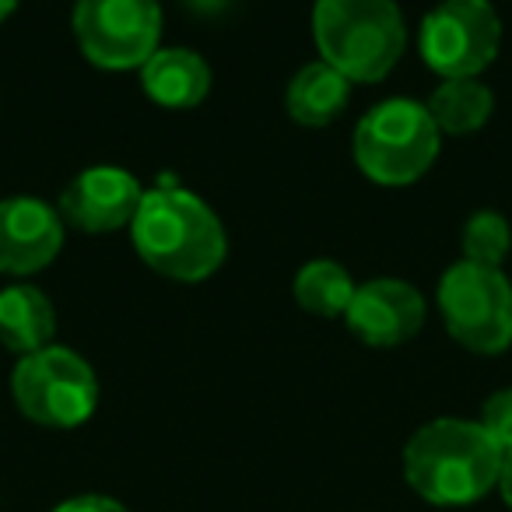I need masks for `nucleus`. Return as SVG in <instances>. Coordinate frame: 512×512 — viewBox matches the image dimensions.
I'll return each instance as SVG.
<instances>
[{"label":"nucleus","mask_w":512,"mask_h":512,"mask_svg":"<svg viewBox=\"0 0 512 512\" xmlns=\"http://www.w3.org/2000/svg\"><path fill=\"white\" fill-rule=\"evenodd\" d=\"M130 235L137 256L151 271L183 285L207 281L228 256V235L218 214L197 193L179 186L144 190Z\"/></svg>","instance_id":"f257e3e1"},{"label":"nucleus","mask_w":512,"mask_h":512,"mask_svg":"<svg viewBox=\"0 0 512 512\" xmlns=\"http://www.w3.org/2000/svg\"><path fill=\"white\" fill-rule=\"evenodd\" d=\"M502 456L481 421L435 418L407 439L404 477L432 505H470L495 491Z\"/></svg>","instance_id":"f03ea898"},{"label":"nucleus","mask_w":512,"mask_h":512,"mask_svg":"<svg viewBox=\"0 0 512 512\" xmlns=\"http://www.w3.org/2000/svg\"><path fill=\"white\" fill-rule=\"evenodd\" d=\"M313 39L351 85H376L404 57L407 25L397 0H316Z\"/></svg>","instance_id":"7ed1b4c3"},{"label":"nucleus","mask_w":512,"mask_h":512,"mask_svg":"<svg viewBox=\"0 0 512 512\" xmlns=\"http://www.w3.org/2000/svg\"><path fill=\"white\" fill-rule=\"evenodd\" d=\"M442 134L425 102L386 99L372 106L355 127V165L379 186H411L439 158Z\"/></svg>","instance_id":"20e7f679"},{"label":"nucleus","mask_w":512,"mask_h":512,"mask_svg":"<svg viewBox=\"0 0 512 512\" xmlns=\"http://www.w3.org/2000/svg\"><path fill=\"white\" fill-rule=\"evenodd\" d=\"M15 404L32 425L78 428L99 407V376L78 351L50 344L43 351L22 355L11 372Z\"/></svg>","instance_id":"39448f33"},{"label":"nucleus","mask_w":512,"mask_h":512,"mask_svg":"<svg viewBox=\"0 0 512 512\" xmlns=\"http://www.w3.org/2000/svg\"><path fill=\"white\" fill-rule=\"evenodd\" d=\"M442 323L449 337L474 355H502L512 348V278L502 267L460 260L439 281Z\"/></svg>","instance_id":"423d86ee"},{"label":"nucleus","mask_w":512,"mask_h":512,"mask_svg":"<svg viewBox=\"0 0 512 512\" xmlns=\"http://www.w3.org/2000/svg\"><path fill=\"white\" fill-rule=\"evenodd\" d=\"M418 46L442 81L481 78L502 46V18L491 0H442L421 22Z\"/></svg>","instance_id":"0eeeda50"},{"label":"nucleus","mask_w":512,"mask_h":512,"mask_svg":"<svg viewBox=\"0 0 512 512\" xmlns=\"http://www.w3.org/2000/svg\"><path fill=\"white\" fill-rule=\"evenodd\" d=\"M74 39L102 71H141L162 39L158 0H74Z\"/></svg>","instance_id":"6e6552de"},{"label":"nucleus","mask_w":512,"mask_h":512,"mask_svg":"<svg viewBox=\"0 0 512 512\" xmlns=\"http://www.w3.org/2000/svg\"><path fill=\"white\" fill-rule=\"evenodd\" d=\"M144 200V190L134 172L120 165H92L78 172L60 193V218L64 225L88 235H106L116 228H130L137 207Z\"/></svg>","instance_id":"1a4fd4ad"},{"label":"nucleus","mask_w":512,"mask_h":512,"mask_svg":"<svg viewBox=\"0 0 512 512\" xmlns=\"http://www.w3.org/2000/svg\"><path fill=\"white\" fill-rule=\"evenodd\" d=\"M348 330L369 348H397L425 327V295L400 278H376L355 288L348 313Z\"/></svg>","instance_id":"9d476101"},{"label":"nucleus","mask_w":512,"mask_h":512,"mask_svg":"<svg viewBox=\"0 0 512 512\" xmlns=\"http://www.w3.org/2000/svg\"><path fill=\"white\" fill-rule=\"evenodd\" d=\"M64 218L39 197L0 200V274L29 278L50 267L64 249Z\"/></svg>","instance_id":"9b49d317"},{"label":"nucleus","mask_w":512,"mask_h":512,"mask_svg":"<svg viewBox=\"0 0 512 512\" xmlns=\"http://www.w3.org/2000/svg\"><path fill=\"white\" fill-rule=\"evenodd\" d=\"M141 88L162 109H193L211 92V67L186 46H158L141 67Z\"/></svg>","instance_id":"f8f14e48"},{"label":"nucleus","mask_w":512,"mask_h":512,"mask_svg":"<svg viewBox=\"0 0 512 512\" xmlns=\"http://www.w3.org/2000/svg\"><path fill=\"white\" fill-rule=\"evenodd\" d=\"M57 309L43 288L18 281L0 292V344L15 355H32L53 344Z\"/></svg>","instance_id":"ddd939ff"},{"label":"nucleus","mask_w":512,"mask_h":512,"mask_svg":"<svg viewBox=\"0 0 512 512\" xmlns=\"http://www.w3.org/2000/svg\"><path fill=\"white\" fill-rule=\"evenodd\" d=\"M348 99H351V81L341 71H334L330 64L316 60V64H306L288 81L285 109L302 127H327V123H334L344 113Z\"/></svg>","instance_id":"4468645a"},{"label":"nucleus","mask_w":512,"mask_h":512,"mask_svg":"<svg viewBox=\"0 0 512 512\" xmlns=\"http://www.w3.org/2000/svg\"><path fill=\"white\" fill-rule=\"evenodd\" d=\"M428 116L439 127V134H474L495 113V95L484 85L481 78H456V81H442L432 92V99L425 102Z\"/></svg>","instance_id":"2eb2a0df"},{"label":"nucleus","mask_w":512,"mask_h":512,"mask_svg":"<svg viewBox=\"0 0 512 512\" xmlns=\"http://www.w3.org/2000/svg\"><path fill=\"white\" fill-rule=\"evenodd\" d=\"M355 281H351L348 267L337 260H309L299 274H295V302L306 313L323 316V320H337L348 313L351 299H355Z\"/></svg>","instance_id":"dca6fc26"},{"label":"nucleus","mask_w":512,"mask_h":512,"mask_svg":"<svg viewBox=\"0 0 512 512\" xmlns=\"http://www.w3.org/2000/svg\"><path fill=\"white\" fill-rule=\"evenodd\" d=\"M463 260L484 267H502V260L512 249V228L498 211H474L460 235Z\"/></svg>","instance_id":"f3484780"},{"label":"nucleus","mask_w":512,"mask_h":512,"mask_svg":"<svg viewBox=\"0 0 512 512\" xmlns=\"http://www.w3.org/2000/svg\"><path fill=\"white\" fill-rule=\"evenodd\" d=\"M481 428L491 435V442H495L502 453H509V449H512V386H509V390L491 393V397L484 400Z\"/></svg>","instance_id":"a211bd4d"},{"label":"nucleus","mask_w":512,"mask_h":512,"mask_svg":"<svg viewBox=\"0 0 512 512\" xmlns=\"http://www.w3.org/2000/svg\"><path fill=\"white\" fill-rule=\"evenodd\" d=\"M50 512H130V509L109 495H78V498L60 502L57 509H50Z\"/></svg>","instance_id":"6ab92c4d"},{"label":"nucleus","mask_w":512,"mask_h":512,"mask_svg":"<svg viewBox=\"0 0 512 512\" xmlns=\"http://www.w3.org/2000/svg\"><path fill=\"white\" fill-rule=\"evenodd\" d=\"M495 491L502 495V502L512 509V449L502 456V470H498V484H495Z\"/></svg>","instance_id":"aec40b11"},{"label":"nucleus","mask_w":512,"mask_h":512,"mask_svg":"<svg viewBox=\"0 0 512 512\" xmlns=\"http://www.w3.org/2000/svg\"><path fill=\"white\" fill-rule=\"evenodd\" d=\"M22 4V0H0V25L8 22L11 15H15V8Z\"/></svg>","instance_id":"412c9836"}]
</instances>
